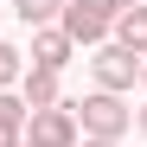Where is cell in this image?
<instances>
[{
  "label": "cell",
  "instance_id": "6da1fadb",
  "mask_svg": "<svg viewBox=\"0 0 147 147\" xmlns=\"http://www.w3.org/2000/svg\"><path fill=\"white\" fill-rule=\"evenodd\" d=\"M70 115H77V134L83 141H121L134 128V109L121 102V96H109V90H90L83 102H70Z\"/></svg>",
  "mask_w": 147,
  "mask_h": 147
},
{
  "label": "cell",
  "instance_id": "7a4b0ae2",
  "mask_svg": "<svg viewBox=\"0 0 147 147\" xmlns=\"http://www.w3.org/2000/svg\"><path fill=\"white\" fill-rule=\"evenodd\" d=\"M58 32H64L70 45H109V32H115V7H109V0H64Z\"/></svg>",
  "mask_w": 147,
  "mask_h": 147
},
{
  "label": "cell",
  "instance_id": "3957f363",
  "mask_svg": "<svg viewBox=\"0 0 147 147\" xmlns=\"http://www.w3.org/2000/svg\"><path fill=\"white\" fill-rule=\"evenodd\" d=\"M26 147H77L83 134H77V115H70V102H58V109H38V115H26V134H19Z\"/></svg>",
  "mask_w": 147,
  "mask_h": 147
},
{
  "label": "cell",
  "instance_id": "277c9868",
  "mask_svg": "<svg viewBox=\"0 0 147 147\" xmlns=\"http://www.w3.org/2000/svg\"><path fill=\"white\" fill-rule=\"evenodd\" d=\"M90 70H96V90L121 96V90H134V77H141V58H134V51H121V45H96Z\"/></svg>",
  "mask_w": 147,
  "mask_h": 147
},
{
  "label": "cell",
  "instance_id": "5b68a950",
  "mask_svg": "<svg viewBox=\"0 0 147 147\" xmlns=\"http://www.w3.org/2000/svg\"><path fill=\"white\" fill-rule=\"evenodd\" d=\"M77 58V45H70L58 26H38L32 32V70H51V77H64V64Z\"/></svg>",
  "mask_w": 147,
  "mask_h": 147
},
{
  "label": "cell",
  "instance_id": "8992f818",
  "mask_svg": "<svg viewBox=\"0 0 147 147\" xmlns=\"http://www.w3.org/2000/svg\"><path fill=\"white\" fill-rule=\"evenodd\" d=\"M19 102H26V115H38V109H58L64 96H58V77L51 70H32L26 64V77H19Z\"/></svg>",
  "mask_w": 147,
  "mask_h": 147
},
{
  "label": "cell",
  "instance_id": "52a82bcc",
  "mask_svg": "<svg viewBox=\"0 0 147 147\" xmlns=\"http://www.w3.org/2000/svg\"><path fill=\"white\" fill-rule=\"evenodd\" d=\"M109 45H121V51L147 58V0H141V7H128V13H115V32H109Z\"/></svg>",
  "mask_w": 147,
  "mask_h": 147
},
{
  "label": "cell",
  "instance_id": "ba28073f",
  "mask_svg": "<svg viewBox=\"0 0 147 147\" xmlns=\"http://www.w3.org/2000/svg\"><path fill=\"white\" fill-rule=\"evenodd\" d=\"M13 13L26 19L32 32H38V26H58V13H64V0H13Z\"/></svg>",
  "mask_w": 147,
  "mask_h": 147
},
{
  "label": "cell",
  "instance_id": "9c48e42d",
  "mask_svg": "<svg viewBox=\"0 0 147 147\" xmlns=\"http://www.w3.org/2000/svg\"><path fill=\"white\" fill-rule=\"evenodd\" d=\"M19 77H26V51H19V45H7V38H0V90H13Z\"/></svg>",
  "mask_w": 147,
  "mask_h": 147
},
{
  "label": "cell",
  "instance_id": "30bf717a",
  "mask_svg": "<svg viewBox=\"0 0 147 147\" xmlns=\"http://www.w3.org/2000/svg\"><path fill=\"white\" fill-rule=\"evenodd\" d=\"M0 128H7V134H26V102H19L13 90H0Z\"/></svg>",
  "mask_w": 147,
  "mask_h": 147
},
{
  "label": "cell",
  "instance_id": "8fae6325",
  "mask_svg": "<svg viewBox=\"0 0 147 147\" xmlns=\"http://www.w3.org/2000/svg\"><path fill=\"white\" fill-rule=\"evenodd\" d=\"M109 7H115V13H128V7H141V0H109Z\"/></svg>",
  "mask_w": 147,
  "mask_h": 147
},
{
  "label": "cell",
  "instance_id": "7c38bea8",
  "mask_svg": "<svg viewBox=\"0 0 147 147\" xmlns=\"http://www.w3.org/2000/svg\"><path fill=\"white\" fill-rule=\"evenodd\" d=\"M0 147H19V134H7V128H0Z\"/></svg>",
  "mask_w": 147,
  "mask_h": 147
},
{
  "label": "cell",
  "instance_id": "4fadbf2b",
  "mask_svg": "<svg viewBox=\"0 0 147 147\" xmlns=\"http://www.w3.org/2000/svg\"><path fill=\"white\" fill-rule=\"evenodd\" d=\"M134 121H141V134H147V109H134Z\"/></svg>",
  "mask_w": 147,
  "mask_h": 147
},
{
  "label": "cell",
  "instance_id": "5bb4252c",
  "mask_svg": "<svg viewBox=\"0 0 147 147\" xmlns=\"http://www.w3.org/2000/svg\"><path fill=\"white\" fill-rule=\"evenodd\" d=\"M77 147H115V141H77Z\"/></svg>",
  "mask_w": 147,
  "mask_h": 147
},
{
  "label": "cell",
  "instance_id": "9a60e30c",
  "mask_svg": "<svg viewBox=\"0 0 147 147\" xmlns=\"http://www.w3.org/2000/svg\"><path fill=\"white\" fill-rule=\"evenodd\" d=\"M141 83H147V58H141Z\"/></svg>",
  "mask_w": 147,
  "mask_h": 147
}]
</instances>
